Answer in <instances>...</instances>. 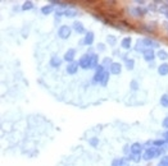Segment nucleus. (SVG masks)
I'll return each mask as SVG.
<instances>
[{"label":"nucleus","mask_w":168,"mask_h":166,"mask_svg":"<svg viewBox=\"0 0 168 166\" xmlns=\"http://www.w3.org/2000/svg\"><path fill=\"white\" fill-rule=\"evenodd\" d=\"M163 139L166 141V142H168V129L163 132Z\"/></svg>","instance_id":"e433bc0d"},{"label":"nucleus","mask_w":168,"mask_h":166,"mask_svg":"<svg viewBox=\"0 0 168 166\" xmlns=\"http://www.w3.org/2000/svg\"><path fill=\"white\" fill-rule=\"evenodd\" d=\"M132 45V39L131 37H125V39L121 41V47H123L125 50H130Z\"/></svg>","instance_id":"dca6fc26"},{"label":"nucleus","mask_w":168,"mask_h":166,"mask_svg":"<svg viewBox=\"0 0 168 166\" xmlns=\"http://www.w3.org/2000/svg\"><path fill=\"white\" fill-rule=\"evenodd\" d=\"M162 125H163V128H166V130L168 129V116L163 119V121H162Z\"/></svg>","instance_id":"c9c22d12"},{"label":"nucleus","mask_w":168,"mask_h":166,"mask_svg":"<svg viewBox=\"0 0 168 166\" xmlns=\"http://www.w3.org/2000/svg\"><path fill=\"white\" fill-rule=\"evenodd\" d=\"M78 64L82 69H90V55L89 54H84V55L80 58Z\"/></svg>","instance_id":"20e7f679"},{"label":"nucleus","mask_w":168,"mask_h":166,"mask_svg":"<svg viewBox=\"0 0 168 166\" xmlns=\"http://www.w3.org/2000/svg\"><path fill=\"white\" fill-rule=\"evenodd\" d=\"M105 68L103 67V65H99L98 68L95 69V74H94V78H92V82L94 83H99L100 84L101 82V79H103V75H104V73H105Z\"/></svg>","instance_id":"7ed1b4c3"},{"label":"nucleus","mask_w":168,"mask_h":166,"mask_svg":"<svg viewBox=\"0 0 168 166\" xmlns=\"http://www.w3.org/2000/svg\"><path fill=\"white\" fill-rule=\"evenodd\" d=\"M96 49H98V51H100V53H103V51H105V45L104 43H101V42H99L98 43V46H96Z\"/></svg>","instance_id":"2f4dec72"},{"label":"nucleus","mask_w":168,"mask_h":166,"mask_svg":"<svg viewBox=\"0 0 168 166\" xmlns=\"http://www.w3.org/2000/svg\"><path fill=\"white\" fill-rule=\"evenodd\" d=\"M112 166H121V159H114L113 160Z\"/></svg>","instance_id":"f704fd0d"},{"label":"nucleus","mask_w":168,"mask_h":166,"mask_svg":"<svg viewBox=\"0 0 168 166\" xmlns=\"http://www.w3.org/2000/svg\"><path fill=\"white\" fill-rule=\"evenodd\" d=\"M109 75H111V73H109V70H105V73H104V75H103V79H101V82H100V86L105 87L107 84H108V81H109Z\"/></svg>","instance_id":"4be33fe9"},{"label":"nucleus","mask_w":168,"mask_h":166,"mask_svg":"<svg viewBox=\"0 0 168 166\" xmlns=\"http://www.w3.org/2000/svg\"><path fill=\"white\" fill-rule=\"evenodd\" d=\"M125 67H126V69L127 70H132L135 68V60L134 59H127V60L125 61Z\"/></svg>","instance_id":"5701e85b"},{"label":"nucleus","mask_w":168,"mask_h":166,"mask_svg":"<svg viewBox=\"0 0 168 166\" xmlns=\"http://www.w3.org/2000/svg\"><path fill=\"white\" fill-rule=\"evenodd\" d=\"M108 70H109V73H111V74L118 75V74H121V72H122V65H121V63L113 61V64L111 65V68H109Z\"/></svg>","instance_id":"0eeeda50"},{"label":"nucleus","mask_w":168,"mask_h":166,"mask_svg":"<svg viewBox=\"0 0 168 166\" xmlns=\"http://www.w3.org/2000/svg\"><path fill=\"white\" fill-rule=\"evenodd\" d=\"M146 50V46H145L144 41H142L141 39H139L136 41V46H135V51H137V53H144V51Z\"/></svg>","instance_id":"2eb2a0df"},{"label":"nucleus","mask_w":168,"mask_h":166,"mask_svg":"<svg viewBox=\"0 0 168 166\" xmlns=\"http://www.w3.org/2000/svg\"><path fill=\"white\" fill-rule=\"evenodd\" d=\"M159 10H161V12H163L164 14H166V13H168V4H163L161 8H159Z\"/></svg>","instance_id":"473e14b6"},{"label":"nucleus","mask_w":168,"mask_h":166,"mask_svg":"<svg viewBox=\"0 0 168 166\" xmlns=\"http://www.w3.org/2000/svg\"><path fill=\"white\" fill-rule=\"evenodd\" d=\"M71 33H72V28H71L69 26H67V24H63V26H60L59 29H58V36H59L62 40L69 39Z\"/></svg>","instance_id":"f03ea898"},{"label":"nucleus","mask_w":168,"mask_h":166,"mask_svg":"<svg viewBox=\"0 0 168 166\" xmlns=\"http://www.w3.org/2000/svg\"><path fill=\"white\" fill-rule=\"evenodd\" d=\"M158 156H159L158 155V147L151 146V147H148V148L145 149L144 155H142V159H144L145 161H149V160H153Z\"/></svg>","instance_id":"f257e3e1"},{"label":"nucleus","mask_w":168,"mask_h":166,"mask_svg":"<svg viewBox=\"0 0 168 166\" xmlns=\"http://www.w3.org/2000/svg\"><path fill=\"white\" fill-rule=\"evenodd\" d=\"M159 166H168V155L162 156L161 161H159Z\"/></svg>","instance_id":"c85d7f7f"},{"label":"nucleus","mask_w":168,"mask_h":166,"mask_svg":"<svg viewBox=\"0 0 168 166\" xmlns=\"http://www.w3.org/2000/svg\"><path fill=\"white\" fill-rule=\"evenodd\" d=\"M161 105L163 106V107H168V95L167 93L162 95V97H161Z\"/></svg>","instance_id":"bb28decb"},{"label":"nucleus","mask_w":168,"mask_h":166,"mask_svg":"<svg viewBox=\"0 0 168 166\" xmlns=\"http://www.w3.org/2000/svg\"><path fill=\"white\" fill-rule=\"evenodd\" d=\"M75 56H76V50L75 49H69V50L65 51L64 58L63 59L68 63H72V61H75Z\"/></svg>","instance_id":"9b49d317"},{"label":"nucleus","mask_w":168,"mask_h":166,"mask_svg":"<svg viewBox=\"0 0 168 166\" xmlns=\"http://www.w3.org/2000/svg\"><path fill=\"white\" fill-rule=\"evenodd\" d=\"M142 149H144V145H141V143L139 142H135L131 145V153L132 155H136V156H140L142 152Z\"/></svg>","instance_id":"423d86ee"},{"label":"nucleus","mask_w":168,"mask_h":166,"mask_svg":"<svg viewBox=\"0 0 168 166\" xmlns=\"http://www.w3.org/2000/svg\"><path fill=\"white\" fill-rule=\"evenodd\" d=\"M166 17H167V18H168V13H166Z\"/></svg>","instance_id":"a19ab883"},{"label":"nucleus","mask_w":168,"mask_h":166,"mask_svg":"<svg viewBox=\"0 0 168 166\" xmlns=\"http://www.w3.org/2000/svg\"><path fill=\"white\" fill-rule=\"evenodd\" d=\"M155 56H157V54L154 53L153 49H146V50H145L144 53H142V58H144V60H145V61H148V63L154 61Z\"/></svg>","instance_id":"39448f33"},{"label":"nucleus","mask_w":168,"mask_h":166,"mask_svg":"<svg viewBox=\"0 0 168 166\" xmlns=\"http://www.w3.org/2000/svg\"><path fill=\"white\" fill-rule=\"evenodd\" d=\"M77 14H78L77 9H75V8H72V7L67 8V9L64 10V15L65 17H68V18H73V17H76Z\"/></svg>","instance_id":"a211bd4d"},{"label":"nucleus","mask_w":168,"mask_h":166,"mask_svg":"<svg viewBox=\"0 0 168 166\" xmlns=\"http://www.w3.org/2000/svg\"><path fill=\"white\" fill-rule=\"evenodd\" d=\"M157 56H158L161 60H167L168 59V53L166 50H158V53H157Z\"/></svg>","instance_id":"b1692460"},{"label":"nucleus","mask_w":168,"mask_h":166,"mask_svg":"<svg viewBox=\"0 0 168 166\" xmlns=\"http://www.w3.org/2000/svg\"><path fill=\"white\" fill-rule=\"evenodd\" d=\"M78 67H80V64H78V61H72V63H68V65H67V73L68 74H76L77 73V70H78Z\"/></svg>","instance_id":"9d476101"},{"label":"nucleus","mask_w":168,"mask_h":166,"mask_svg":"<svg viewBox=\"0 0 168 166\" xmlns=\"http://www.w3.org/2000/svg\"><path fill=\"white\" fill-rule=\"evenodd\" d=\"M98 61H99V56L96 55V54L90 55V69H96V68L99 67Z\"/></svg>","instance_id":"4468645a"},{"label":"nucleus","mask_w":168,"mask_h":166,"mask_svg":"<svg viewBox=\"0 0 168 166\" xmlns=\"http://www.w3.org/2000/svg\"><path fill=\"white\" fill-rule=\"evenodd\" d=\"M89 143H90V145H91L92 147H96V146H98V143H99V139H98L96 137H94V138H91V139L89 141Z\"/></svg>","instance_id":"7c9ffc66"},{"label":"nucleus","mask_w":168,"mask_h":166,"mask_svg":"<svg viewBox=\"0 0 168 166\" xmlns=\"http://www.w3.org/2000/svg\"><path fill=\"white\" fill-rule=\"evenodd\" d=\"M164 145H166V141H164V139H155V141H153V146L154 147H163Z\"/></svg>","instance_id":"cd10ccee"},{"label":"nucleus","mask_w":168,"mask_h":166,"mask_svg":"<svg viewBox=\"0 0 168 166\" xmlns=\"http://www.w3.org/2000/svg\"><path fill=\"white\" fill-rule=\"evenodd\" d=\"M72 27H73V29H75V31L77 32V33H86V29H85V26H84V24H82L80 21L73 22Z\"/></svg>","instance_id":"ddd939ff"},{"label":"nucleus","mask_w":168,"mask_h":166,"mask_svg":"<svg viewBox=\"0 0 168 166\" xmlns=\"http://www.w3.org/2000/svg\"><path fill=\"white\" fill-rule=\"evenodd\" d=\"M142 41H144L145 46H146V49H158L159 47V43L157 41H154L153 39H149V37H145V39H142Z\"/></svg>","instance_id":"f8f14e48"},{"label":"nucleus","mask_w":168,"mask_h":166,"mask_svg":"<svg viewBox=\"0 0 168 166\" xmlns=\"http://www.w3.org/2000/svg\"><path fill=\"white\" fill-rule=\"evenodd\" d=\"M50 67H53V68H59L60 65H62V59H59V56H51V59H50Z\"/></svg>","instance_id":"f3484780"},{"label":"nucleus","mask_w":168,"mask_h":166,"mask_svg":"<svg viewBox=\"0 0 168 166\" xmlns=\"http://www.w3.org/2000/svg\"><path fill=\"white\" fill-rule=\"evenodd\" d=\"M23 12H26V10H31V9H34V3L32 1H24V4L22 5V8H21Z\"/></svg>","instance_id":"393cba45"},{"label":"nucleus","mask_w":168,"mask_h":166,"mask_svg":"<svg viewBox=\"0 0 168 166\" xmlns=\"http://www.w3.org/2000/svg\"><path fill=\"white\" fill-rule=\"evenodd\" d=\"M158 73L159 75H167L168 74V63H163V64H161L158 67Z\"/></svg>","instance_id":"6ab92c4d"},{"label":"nucleus","mask_w":168,"mask_h":166,"mask_svg":"<svg viewBox=\"0 0 168 166\" xmlns=\"http://www.w3.org/2000/svg\"><path fill=\"white\" fill-rule=\"evenodd\" d=\"M94 40H95V35H94L92 31H89L85 33V37H84V43L86 46H91L94 43Z\"/></svg>","instance_id":"6e6552de"},{"label":"nucleus","mask_w":168,"mask_h":166,"mask_svg":"<svg viewBox=\"0 0 168 166\" xmlns=\"http://www.w3.org/2000/svg\"><path fill=\"white\" fill-rule=\"evenodd\" d=\"M137 4H144V0H137Z\"/></svg>","instance_id":"ea45409f"},{"label":"nucleus","mask_w":168,"mask_h":166,"mask_svg":"<svg viewBox=\"0 0 168 166\" xmlns=\"http://www.w3.org/2000/svg\"><path fill=\"white\" fill-rule=\"evenodd\" d=\"M107 42L111 46H115V43H117V37L113 36V35H109V36H107Z\"/></svg>","instance_id":"a878e982"},{"label":"nucleus","mask_w":168,"mask_h":166,"mask_svg":"<svg viewBox=\"0 0 168 166\" xmlns=\"http://www.w3.org/2000/svg\"><path fill=\"white\" fill-rule=\"evenodd\" d=\"M112 64H113L112 58H109V56H105V58L103 59V61H101V65H103V67L105 68V69H107V68H108V69H109Z\"/></svg>","instance_id":"412c9836"},{"label":"nucleus","mask_w":168,"mask_h":166,"mask_svg":"<svg viewBox=\"0 0 168 166\" xmlns=\"http://www.w3.org/2000/svg\"><path fill=\"white\" fill-rule=\"evenodd\" d=\"M148 9H150V10H155V9H157L155 4H150V5H149V7H148Z\"/></svg>","instance_id":"4c0bfd02"},{"label":"nucleus","mask_w":168,"mask_h":166,"mask_svg":"<svg viewBox=\"0 0 168 166\" xmlns=\"http://www.w3.org/2000/svg\"><path fill=\"white\" fill-rule=\"evenodd\" d=\"M149 68H155V63H154V61H151L150 64H149Z\"/></svg>","instance_id":"58836bf2"},{"label":"nucleus","mask_w":168,"mask_h":166,"mask_svg":"<svg viewBox=\"0 0 168 166\" xmlns=\"http://www.w3.org/2000/svg\"><path fill=\"white\" fill-rule=\"evenodd\" d=\"M54 10V7L53 5H50V4H48V5H44L43 8H41V13H43L44 15H49L51 12Z\"/></svg>","instance_id":"aec40b11"},{"label":"nucleus","mask_w":168,"mask_h":166,"mask_svg":"<svg viewBox=\"0 0 168 166\" xmlns=\"http://www.w3.org/2000/svg\"><path fill=\"white\" fill-rule=\"evenodd\" d=\"M148 8H145V7H136V8H134L132 9V13H134V15H136V17H144V15H146V13H148Z\"/></svg>","instance_id":"1a4fd4ad"},{"label":"nucleus","mask_w":168,"mask_h":166,"mask_svg":"<svg viewBox=\"0 0 168 166\" xmlns=\"http://www.w3.org/2000/svg\"><path fill=\"white\" fill-rule=\"evenodd\" d=\"M130 87H131V89L132 91H137L139 89V83H137V81H131V83H130Z\"/></svg>","instance_id":"c756f323"},{"label":"nucleus","mask_w":168,"mask_h":166,"mask_svg":"<svg viewBox=\"0 0 168 166\" xmlns=\"http://www.w3.org/2000/svg\"><path fill=\"white\" fill-rule=\"evenodd\" d=\"M123 152H125L126 155H130V153H131V146L126 145L125 147H123Z\"/></svg>","instance_id":"72a5a7b5"}]
</instances>
